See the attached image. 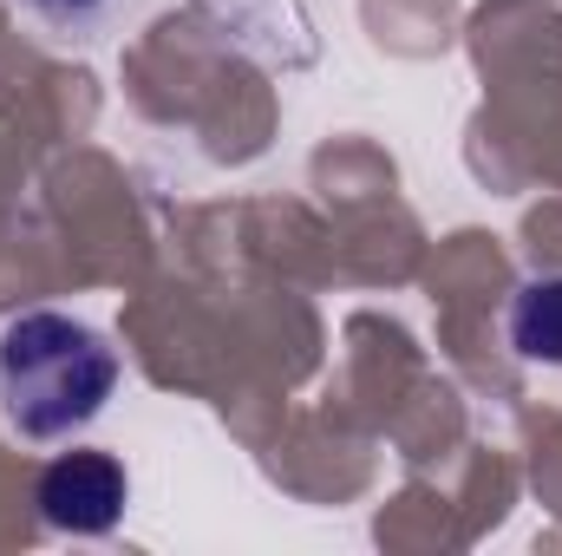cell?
<instances>
[{
    "mask_svg": "<svg viewBox=\"0 0 562 556\" xmlns=\"http://www.w3.org/2000/svg\"><path fill=\"white\" fill-rule=\"evenodd\" d=\"M119 374V347L79 314L26 308L0 327V413L33 445L86 432L112 407Z\"/></svg>",
    "mask_w": 562,
    "mask_h": 556,
    "instance_id": "6da1fadb",
    "label": "cell"
},
{
    "mask_svg": "<svg viewBox=\"0 0 562 556\" xmlns=\"http://www.w3.org/2000/svg\"><path fill=\"white\" fill-rule=\"evenodd\" d=\"M33 504L66 537H105L125 518V504H132V478H125V465L112 452H59L40 471Z\"/></svg>",
    "mask_w": 562,
    "mask_h": 556,
    "instance_id": "7a4b0ae2",
    "label": "cell"
},
{
    "mask_svg": "<svg viewBox=\"0 0 562 556\" xmlns=\"http://www.w3.org/2000/svg\"><path fill=\"white\" fill-rule=\"evenodd\" d=\"M504 341L517 360L562 367V276H530L504 308Z\"/></svg>",
    "mask_w": 562,
    "mask_h": 556,
    "instance_id": "3957f363",
    "label": "cell"
},
{
    "mask_svg": "<svg viewBox=\"0 0 562 556\" xmlns=\"http://www.w3.org/2000/svg\"><path fill=\"white\" fill-rule=\"evenodd\" d=\"M26 7H33L46 26H59V33H86V26H92L112 0H26Z\"/></svg>",
    "mask_w": 562,
    "mask_h": 556,
    "instance_id": "277c9868",
    "label": "cell"
}]
</instances>
